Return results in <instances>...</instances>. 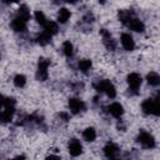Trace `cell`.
<instances>
[{
    "mask_svg": "<svg viewBox=\"0 0 160 160\" xmlns=\"http://www.w3.org/2000/svg\"><path fill=\"white\" fill-rule=\"evenodd\" d=\"M58 30H59V28H58V24L56 22H54V21H49L48 20V22L45 24V26H44V31H46L48 34H50L51 36L52 35H55L56 32H58Z\"/></svg>",
    "mask_w": 160,
    "mask_h": 160,
    "instance_id": "cell-16",
    "label": "cell"
},
{
    "mask_svg": "<svg viewBox=\"0 0 160 160\" xmlns=\"http://www.w3.org/2000/svg\"><path fill=\"white\" fill-rule=\"evenodd\" d=\"M2 1H5V2H8V4H12V2H16L18 0H2Z\"/></svg>",
    "mask_w": 160,
    "mask_h": 160,
    "instance_id": "cell-26",
    "label": "cell"
},
{
    "mask_svg": "<svg viewBox=\"0 0 160 160\" xmlns=\"http://www.w3.org/2000/svg\"><path fill=\"white\" fill-rule=\"evenodd\" d=\"M125 25H126L129 29H131V30H134V31H136V32H141V31H144V29H145L144 22H142L141 20H139L138 18H135L134 15L128 19V21L125 22Z\"/></svg>",
    "mask_w": 160,
    "mask_h": 160,
    "instance_id": "cell-5",
    "label": "cell"
},
{
    "mask_svg": "<svg viewBox=\"0 0 160 160\" xmlns=\"http://www.w3.org/2000/svg\"><path fill=\"white\" fill-rule=\"evenodd\" d=\"M66 1H68V2H70V4H74V2H76L78 0H66Z\"/></svg>",
    "mask_w": 160,
    "mask_h": 160,
    "instance_id": "cell-27",
    "label": "cell"
},
{
    "mask_svg": "<svg viewBox=\"0 0 160 160\" xmlns=\"http://www.w3.org/2000/svg\"><path fill=\"white\" fill-rule=\"evenodd\" d=\"M138 141H139V142L141 144V146L145 148V149H152V148H155V140H154L152 135L149 134V132H146V131H144V130H141V131L139 132Z\"/></svg>",
    "mask_w": 160,
    "mask_h": 160,
    "instance_id": "cell-3",
    "label": "cell"
},
{
    "mask_svg": "<svg viewBox=\"0 0 160 160\" xmlns=\"http://www.w3.org/2000/svg\"><path fill=\"white\" fill-rule=\"evenodd\" d=\"M68 148H69V152L71 156H79L82 151V145L78 139H71L69 141Z\"/></svg>",
    "mask_w": 160,
    "mask_h": 160,
    "instance_id": "cell-8",
    "label": "cell"
},
{
    "mask_svg": "<svg viewBox=\"0 0 160 160\" xmlns=\"http://www.w3.org/2000/svg\"><path fill=\"white\" fill-rule=\"evenodd\" d=\"M14 84H15L16 88H24L25 84H26V78L22 74H19L14 78Z\"/></svg>",
    "mask_w": 160,
    "mask_h": 160,
    "instance_id": "cell-23",
    "label": "cell"
},
{
    "mask_svg": "<svg viewBox=\"0 0 160 160\" xmlns=\"http://www.w3.org/2000/svg\"><path fill=\"white\" fill-rule=\"evenodd\" d=\"M28 20H29L28 18H25V16H22V15H20V14H18V15L15 16V19L12 20L11 26H12V29H14L15 31H24V30L26 29Z\"/></svg>",
    "mask_w": 160,
    "mask_h": 160,
    "instance_id": "cell-6",
    "label": "cell"
},
{
    "mask_svg": "<svg viewBox=\"0 0 160 160\" xmlns=\"http://www.w3.org/2000/svg\"><path fill=\"white\" fill-rule=\"evenodd\" d=\"M12 115H14V111L9 110V109H5L4 111H1L0 112V124H6V122L11 121Z\"/></svg>",
    "mask_w": 160,
    "mask_h": 160,
    "instance_id": "cell-15",
    "label": "cell"
},
{
    "mask_svg": "<svg viewBox=\"0 0 160 160\" xmlns=\"http://www.w3.org/2000/svg\"><path fill=\"white\" fill-rule=\"evenodd\" d=\"M70 11L66 9V8H61L60 10H59V12H58V21L60 22V24H65L69 19H70Z\"/></svg>",
    "mask_w": 160,
    "mask_h": 160,
    "instance_id": "cell-14",
    "label": "cell"
},
{
    "mask_svg": "<svg viewBox=\"0 0 160 160\" xmlns=\"http://www.w3.org/2000/svg\"><path fill=\"white\" fill-rule=\"evenodd\" d=\"M96 90L100 92H105L110 99H114L116 96V90L115 86L109 81V80H100L96 85H95Z\"/></svg>",
    "mask_w": 160,
    "mask_h": 160,
    "instance_id": "cell-2",
    "label": "cell"
},
{
    "mask_svg": "<svg viewBox=\"0 0 160 160\" xmlns=\"http://www.w3.org/2000/svg\"><path fill=\"white\" fill-rule=\"evenodd\" d=\"M99 1H100V2H101V4H102V2H104V1H105V0H99Z\"/></svg>",
    "mask_w": 160,
    "mask_h": 160,
    "instance_id": "cell-28",
    "label": "cell"
},
{
    "mask_svg": "<svg viewBox=\"0 0 160 160\" xmlns=\"http://www.w3.org/2000/svg\"><path fill=\"white\" fill-rule=\"evenodd\" d=\"M0 59H1V55H0Z\"/></svg>",
    "mask_w": 160,
    "mask_h": 160,
    "instance_id": "cell-29",
    "label": "cell"
},
{
    "mask_svg": "<svg viewBox=\"0 0 160 160\" xmlns=\"http://www.w3.org/2000/svg\"><path fill=\"white\" fill-rule=\"evenodd\" d=\"M62 51H64V54H65L68 58H70V56L72 55V52H74V46H72V44H71L70 41H64V44H62Z\"/></svg>",
    "mask_w": 160,
    "mask_h": 160,
    "instance_id": "cell-22",
    "label": "cell"
},
{
    "mask_svg": "<svg viewBox=\"0 0 160 160\" xmlns=\"http://www.w3.org/2000/svg\"><path fill=\"white\" fill-rule=\"evenodd\" d=\"M34 16H35V20L44 28L45 26V24L48 22V19H46V16H45V14L42 12V11H40V10H38V11H35V14H34Z\"/></svg>",
    "mask_w": 160,
    "mask_h": 160,
    "instance_id": "cell-20",
    "label": "cell"
},
{
    "mask_svg": "<svg viewBox=\"0 0 160 160\" xmlns=\"http://www.w3.org/2000/svg\"><path fill=\"white\" fill-rule=\"evenodd\" d=\"M69 109H70V111L72 114H79L85 109V104L80 99L72 98V99L69 100Z\"/></svg>",
    "mask_w": 160,
    "mask_h": 160,
    "instance_id": "cell-10",
    "label": "cell"
},
{
    "mask_svg": "<svg viewBox=\"0 0 160 160\" xmlns=\"http://www.w3.org/2000/svg\"><path fill=\"white\" fill-rule=\"evenodd\" d=\"M60 116L64 119V121H68V120H69V118H70V115H69L68 112H60Z\"/></svg>",
    "mask_w": 160,
    "mask_h": 160,
    "instance_id": "cell-24",
    "label": "cell"
},
{
    "mask_svg": "<svg viewBox=\"0 0 160 160\" xmlns=\"http://www.w3.org/2000/svg\"><path fill=\"white\" fill-rule=\"evenodd\" d=\"M48 69H49V60H46L44 58L39 59V65H38V71H36L38 80L44 81V80L48 79V75H49Z\"/></svg>",
    "mask_w": 160,
    "mask_h": 160,
    "instance_id": "cell-4",
    "label": "cell"
},
{
    "mask_svg": "<svg viewBox=\"0 0 160 160\" xmlns=\"http://www.w3.org/2000/svg\"><path fill=\"white\" fill-rule=\"evenodd\" d=\"M108 111H109V114H110L111 116H114V118H116V119H120V118L122 116V114H124V108H122V105L119 104V102H112V104L108 108Z\"/></svg>",
    "mask_w": 160,
    "mask_h": 160,
    "instance_id": "cell-12",
    "label": "cell"
},
{
    "mask_svg": "<svg viewBox=\"0 0 160 160\" xmlns=\"http://www.w3.org/2000/svg\"><path fill=\"white\" fill-rule=\"evenodd\" d=\"M141 109L145 114L148 115H155L158 116L160 112V104H159V99H146L142 104H141Z\"/></svg>",
    "mask_w": 160,
    "mask_h": 160,
    "instance_id": "cell-1",
    "label": "cell"
},
{
    "mask_svg": "<svg viewBox=\"0 0 160 160\" xmlns=\"http://www.w3.org/2000/svg\"><path fill=\"white\" fill-rule=\"evenodd\" d=\"M38 42L40 44V45H42V46H45V45H48L49 42H50V40H51V35L50 34H48L46 31H42L39 36H38Z\"/></svg>",
    "mask_w": 160,
    "mask_h": 160,
    "instance_id": "cell-19",
    "label": "cell"
},
{
    "mask_svg": "<svg viewBox=\"0 0 160 160\" xmlns=\"http://www.w3.org/2000/svg\"><path fill=\"white\" fill-rule=\"evenodd\" d=\"M104 152H105L106 158L114 159V158H116L118 154H119V148H118L115 144L109 142V144H106V146L104 148Z\"/></svg>",
    "mask_w": 160,
    "mask_h": 160,
    "instance_id": "cell-13",
    "label": "cell"
},
{
    "mask_svg": "<svg viewBox=\"0 0 160 160\" xmlns=\"http://www.w3.org/2000/svg\"><path fill=\"white\" fill-rule=\"evenodd\" d=\"M100 34H101V38H102V42H104L105 48H106L108 50H114V49H115V46H116V44H115V41H114L112 36L110 35V32H109L108 30L102 29V30L100 31Z\"/></svg>",
    "mask_w": 160,
    "mask_h": 160,
    "instance_id": "cell-9",
    "label": "cell"
},
{
    "mask_svg": "<svg viewBox=\"0 0 160 160\" xmlns=\"http://www.w3.org/2000/svg\"><path fill=\"white\" fill-rule=\"evenodd\" d=\"M4 100H5V98L0 95V109H1L2 106H4Z\"/></svg>",
    "mask_w": 160,
    "mask_h": 160,
    "instance_id": "cell-25",
    "label": "cell"
},
{
    "mask_svg": "<svg viewBox=\"0 0 160 160\" xmlns=\"http://www.w3.org/2000/svg\"><path fill=\"white\" fill-rule=\"evenodd\" d=\"M146 79H148V82H149L151 86H158V85L160 84V76H159V74L155 72V71L149 72L148 76H146Z\"/></svg>",
    "mask_w": 160,
    "mask_h": 160,
    "instance_id": "cell-17",
    "label": "cell"
},
{
    "mask_svg": "<svg viewBox=\"0 0 160 160\" xmlns=\"http://www.w3.org/2000/svg\"><path fill=\"white\" fill-rule=\"evenodd\" d=\"M82 138L86 141H94L96 139V131L92 128H86L84 130V132H82Z\"/></svg>",
    "mask_w": 160,
    "mask_h": 160,
    "instance_id": "cell-18",
    "label": "cell"
},
{
    "mask_svg": "<svg viewBox=\"0 0 160 160\" xmlns=\"http://www.w3.org/2000/svg\"><path fill=\"white\" fill-rule=\"evenodd\" d=\"M120 41H121V45H122V48H124L125 50H128V51L134 50L135 42H134V39H132V36H131L130 34L124 32V34L121 35V38H120Z\"/></svg>",
    "mask_w": 160,
    "mask_h": 160,
    "instance_id": "cell-11",
    "label": "cell"
},
{
    "mask_svg": "<svg viewBox=\"0 0 160 160\" xmlns=\"http://www.w3.org/2000/svg\"><path fill=\"white\" fill-rule=\"evenodd\" d=\"M128 84L130 90L132 91H138L140 85H141V76L138 72H131L128 75Z\"/></svg>",
    "mask_w": 160,
    "mask_h": 160,
    "instance_id": "cell-7",
    "label": "cell"
},
{
    "mask_svg": "<svg viewBox=\"0 0 160 160\" xmlns=\"http://www.w3.org/2000/svg\"><path fill=\"white\" fill-rule=\"evenodd\" d=\"M78 66H79V70H81L82 72H86V71H89L90 68H91V60H89V59L80 60Z\"/></svg>",
    "mask_w": 160,
    "mask_h": 160,
    "instance_id": "cell-21",
    "label": "cell"
}]
</instances>
